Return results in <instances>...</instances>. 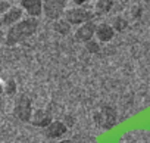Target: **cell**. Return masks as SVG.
Listing matches in <instances>:
<instances>
[{
	"label": "cell",
	"mask_w": 150,
	"mask_h": 143,
	"mask_svg": "<svg viewBox=\"0 0 150 143\" xmlns=\"http://www.w3.org/2000/svg\"><path fill=\"white\" fill-rule=\"evenodd\" d=\"M86 44V50L88 52V53H99L100 52V43L99 41H96V40H90V41H87V43H84Z\"/></svg>",
	"instance_id": "cell-15"
},
{
	"label": "cell",
	"mask_w": 150,
	"mask_h": 143,
	"mask_svg": "<svg viewBox=\"0 0 150 143\" xmlns=\"http://www.w3.org/2000/svg\"><path fill=\"white\" fill-rule=\"evenodd\" d=\"M11 6H12V5L8 2V0H0V16H2Z\"/></svg>",
	"instance_id": "cell-17"
},
{
	"label": "cell",
	"mask_w": 150,
	"mask_h": 143,
	"mask_svg": "<svg viewBox=\"0 0 150 143\" xmlns=\"http://www.w3.org/2000/svg\"><path fill=\"white\" fill-rule=\"evenodd\" d=\"M86 2H87V0H72V3H74L75 6H83Z\"/></svg>",
	"instance_id": "cell-19"
},
{
	"label": "cell",
	"mask_w": 150,
	"mask_h": 143,
	"mask_svg": "<svg viewBox=\"0 0 150 143\" xmlns=\"http://www.w3.org/2000/svg\"><path fill=\"white\" fill-rule=\"evenodd\" d=\"M96 37L100 43H108L115 37V30L110 24H106V22L99 24L96 28Z\"/></svg>",
	"instance_id": "cell-11"
},
{
	"label": "cell",
	"mask_w": 150,
	"mask_h": 143,
	"mask_svg": "<svg viewBox=\"0 0 150 143\" xmlns=\"http://www.w3.org/2000/svg\"><path fill=\"white\" fill-rule=\"evenodd\" d=\"M124 2H134V0H124Z\"/></svg>",
	"instance_id": "cell-23"
},
{
	"label": "cell",
	"mask_w": 150,
	"mask_h": 143,
	"mask_svg": "<svg viewBox=\"0 0 150 143\" xmlns=\"http://www.w3.org/2000/svg\"><path fill=\"white\" fill-rule=\"evenodd\" d=\"M140 15H141V6H137V5H135V6L132 8V16L137 18V16H140Z\"/></svg>",
	"instance_id": "cell-18"
},
{
	"label": "cell",
	"mask_w": 150,
	"mask_h": 143,
	"mask_svg": "<svg viewBox=\"0 0 150 143\" xmlns=\"http://www.w3.org/2000/svg\"><path fill=\"white\" fill-rule=\"evenodd\" d=\"M94 122L105 130H110L116 124V111L110 105H103L94 112Z\"/></svg>",
	"instance_id": "cell-3"
},
{
	"label": "cell",
	"mask_w": 150,
	"mask_h": 143,
	"mask_svg": "<svg viewBox=\"0 0 150 143\" xmlns=\"http://www.w3.org/2000/svg\"><path fill=\"white\" fill-rule=\"evenodd\" d=\"M2 95H3V84L0 83V96H2Z\"/></svg>",
	"instance_id": "cell-21"
},
{
	"label": "cell",
	"mask_w": 150,
	"mask_h": 143,
	"mask_svg": "<svg viewBox=\"0 0 150 143\" xmlns=\"http://www.w3.org/2000/svg\"><path fill=\"white\" fill-rule=\"evenodd\" d=\"M68 131V127L63 121H52L46 128H44V134L49 139H59L62 137L65 133Z\"/></svg>",
	"instance_id": "cell-9"
},
{
	"label": "cell",
	"mask_w": 150,
	"mask_h": 143,
	"mask_svg": "<svg viewBox=\"0 0 150 143\" xmlns=\"http://www.w3.org/2000/svg\"><path fill=\"white\" fill-rule=\"evenodd\" d=\"M3 38H5V33H3V30H2V28H0V41H2Z\"/></svg>",
	"instance_id": "cell-20"
},
{
	"label": "cell",
	"mask_w": 150,
	"mask_h": 143,
	"mask_svg": "<svg viewBox=\"0 0 150 143\" xmlns=\"http://www.w3.org/2000/svg\"><path fill=\"white\" fill-rule=\"evenodd\" d=\"M0 108H2V99H0Z\"/></svg>",
	"instance_id": "cell-24"
},
{
	"label": "cell",
	"mask_w": 150,
	"mask_h": 143,
	"mask_svg": "<svg viewBox=\"0 0 150 143\" xmlns=\"http://www.w3.org/2000/svg\"><path fill=\"white\" fill-rule=\"evenodd\" d=\"M38 30V19L34 16H27L22 18L19 22L15 25L9 27L8 31L5 33V44L6 46H16L31 36H34Z\"/></svg>",
	"instance_id": "cell-1"
},
{
	"label": "cell",
	"mask_w": 150,
	"mask_h": 143,
	"mask_svg": "<svg viewBox=\"0 0 150 143\" xmlns=\"http://www.w3.org/2000/svg\"><path fill=\"white\" fill-rule=\"evenodd\" d=\"M53 30L57 33V34H60V36H66V34H69L71 33V24L63 18H60V19H57V21H54V24H53Z\"/></svg>",
	"instance_id": "cell-12"
},
{
	"label": "cell",
	"mask_w": 150,
	"mask_h": 143,
	"mask_svg": "<svg viewBox=\"0 0 150 143\" xmlns=\"http://www.w3.org/2000/svg\"><path fill=\"white\" fill-rule=\"evenodd\" d=\"M24 16V9L19 6H11L2 16H0V28L2 27H12L19 22Z\"/></svg>",
	"instance_id": "cell-6"
},
{
	"label": "cell",
	"mask_w": 150,
	"mask_h": 143,
	"mask_svg": "<svg viewBox=\"0 0 150 143\" xmlns=\"http://www.w3.org/2000/svg\"><path fill=\"white\" fill-rule=\"evenodd\" d=\"M52 115L50 112L44 111V109H35L31 115V124L35 125V127H40V128H46L50 122H52Z\"/></svg>",
	"instance_id": "cell-10"
},
{
	"label": "cell",
	"mask_w": 150,
	"mask_h": 143,
	"mask_svg": "<svg viewBox=\"0 0 150 143\" xmlns=\"http://www.w3.org/2000/svg\"><path fill=\"white\" fill-rule=\"evenodd\" d=\"M144 2H149V0H144Z\"/></svg>",
	"instance_id": "cell-25"
},
{
	"label": "cell",
	"mask_w": 150,
	"mask_h": 143,
	"mask_svg": "<svg viewBox=\"0 0 150 143\" xmlns=\"http://www.w3.org/2000/svg\"><path fill=\"white\" fill-rule=\"evenodd\" d=\"M96 28H97V24L94 21L80 25L77 28V31H75V40L80 43H87V41L93 40V37L96 36Z\"/></svg>",
	"instance_id": "cell-7"
},
{
	"label": "cell",
	"mask_w": 150,
	"mask_h": 143,
	"mask_svg": "<svg viewBox=\"0 0 150 143\" xmlns=\"http://www.w3.org/2000/svg\"><path fill=\"white\" fill-rule=\"evenodd\" d=\"M57 143H72L71 140H60V142H57Z\"/></svg>",
	"instance_id": "cell-22"
},
{
	"label": "cell",
	"mask_w": 150,
	"mask_h": 143,
	"mask_svg": "<svg viewBox=\"0 0 150 143\" xmlns=\"http://www.w3.org/2000/svg\"><path fill=\"white\" fill-rule=\"evenodd\" d=\"M3 93L5 95H15L16 93V83L13 80H8L5 84H3Z\"/></svg>",
	"instance_id": "cell-16"
},
{
	"label": "cell",
	"mask_w": 150,
	"mask_h": 143,
	"mask_svg": "<svg viewBox=\"0 0 150 143\" xmlns=\"http://www.w3.org/2000/svg\"><path fill=\"white\" fill-rule=\"evenodd\" d=\"M21 8L28 14V16L38 18L43 14V0H18Z\"/></svg>",
	"instance_id": "cell-8"
},
{
	"label": "cell",
	"mask_w": 150,
	"mask_h": 143,
	"mask_svg": "<svg viewBox=\"0 0 150 143\" xmlns=\"http://www.w3.org/2000/svg\"><path fill=\"white\" fill-rule=\"evenodd\" d=\"M13 115L22 121V122H30L31 115H33V102L28 96L22 95L16 99L15 106H13Z\"/></svg>",
	"instance_id": "cell-5"
},
{
	"label": "cell",
	"mask_w": 150,
	"mask_h": 143,
	"mask_svg": "<svg viewBox=\"0 0 150 143\" xmlns=\"http://www.w3.org/2000/svg\"><path fill=\"white\" fill-rule=\"evenodd\" d=\"M113 30L115 31H118V33H122V31H125L127 30V27H128V22H127V19L125 18H122V16H116L115 19H113Z\"/></svg>",
	"instance_id": "cell-14"
},
{
	"label": "cell",
	"mask_w": 150,
	"mask_h": 143,
	"mask_svg": "<svg viewBox=\"0 0 150 143\" xmlns=\"http://www.w3.org/2000/svg\"><path fill=\"white\" fill-rule=\"evenodd\" d=\"M63 16L71 25H83L86 22L93 21L96 15L90 9H86L83 6H75V8H71V9L65 11Z\"/></svg>",
	"instance_id": "cell-2"
},
{
	"label": "cell",
	"mask_w": 150,
	"mask_h": 143,
	"mask_svg": "<svg viewBox=\"0 0 150 143\" xmlns=\"http://www.w3.org/2000/svg\"><path fill=\"white\" fill-rule=\"evenodd\" d=\"M113 8V0H97L96 2V14L97 15H105L109 14Z\"/></svg>",
	"instance_id": "cell-13"
},
{
	"label": "cell",
	"mask_w": 150,
	"mask_h": 143,
	"mask_svg": "<svg viewBox=\"0 0 150 143\" xmlns=\"http://www.w3.org/2000/svg\"><path fill=\"white\" fill-rule=\"evenodd\" d=\"M66 0H43V14L52 21H57L65 15Z\"/></svg>",
	"instance_id": "cell-4"
}]
</instances>
